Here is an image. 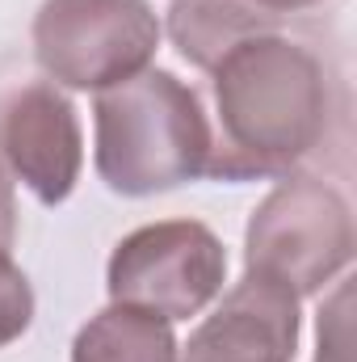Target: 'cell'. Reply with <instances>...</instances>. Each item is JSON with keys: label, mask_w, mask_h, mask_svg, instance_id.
I'll list each match as a JSON object with an SVG mask.
<instances>
[{"label": "cell", "mask_w": 357, "mask_h": 362, "mask_svg": "<svg viewBox=\"0 0 357 362\" xmlns=\"http://www.w3.org/2000/svg\"><path fill=\"white\" fill-rule=\"evenodd\" d=\"M214 76L223 144L210 156L214 177L286 173L311 156L332 118L324 64L294 38L269 30L231 47Z\"/></svg>", "instance_id": "1"}, {"label": "cell", "mask_w": 357, "mask_h": 362, "mask_svg": "<svg viewBox=\"0 0 357 362\" xmlns=\"http://www.w3.org/2000/svg\"><path fill=\"white\" fill-rule=\"evenodd\" d=\"M92 122L97 173L114 194H164L210 169L214 135L202 101L164 68H147L114 89H101Z\"/></svg>", "instance_id": "2"}, {"label": "cell", "mask_w": 357, "mask_h": 362, "mask_svg": "<svg viewBox=\"0 0 357 362\" xmlns=\"http://www.w3.org/2000/svg\"><path fill=\"white\" fill-rule=\"evenodd\" d=\"M353 257L349 202L320 177H282L248 219L244 266L286 291L315 295Z\"/></svg>", "instance_id": "3"}, {"label": "cell", "mask_w": 357, "mask_h": 362, "mask_svg": "<svg viewBox=\"0 0 357 362\" xmlns=\"http://www.w3.org/2000/svg\"><path fill=\"white\" fill-rule=\"evenodd\" d=\"M160 17L147 0H42L34 13V59L68 89H114L147 72Z\"/></svg>", "instance_id": "4"}, {"label": "cell", "mask_w": 357, "mask_h": 362, "mask_svg": "<svg viewBox=\"0 0 357 362\" xmlns=\"http://www.w3.org/2000/svg\"><path fill=\"white\" fill-rule=\"evenodd\" d=\"M223 278L227 249L206 223L160 219L118 240L105 270V286L109 303H126L173 325L198 316L223 291Z\"/></svg>", "instance_id": "5"}, {"label": "cell", "mask_w": 357, "mask_h": 362, "mask_svg": "<svg viewBox=\"0 0 357 362\" xmlns=\"http://www.w3.org/2000/svg\"><path fill=\"white\" fill-rule=\"evenodd\" d=\"M0 152L38 202H68L85 165V135L76 105L59 93V85L38 81L4 105Z\"/></svg>", "instance_id": "6"}, {"label": "cell", "mask_w": 357, "mask_h": 362, "mask_svg": "<svg viewBox=\"0 0 357 362\" xmlns=\"http://www.w3.org/2000/svg\"><path fill=\"white\" fill-rule=\"evenodd\" d=\"M294 350L298 295L244 270L223 303L189 333L181 362H294Z\"/></svg>", "instance_id": "7"}, {"label": "cell", "mask_w": 357, "mask_h": 362, "mask_svg": "<svg viewBox=\"0 0 357 362\" xmlns=\"http://www.w3.org/2000/svg\"><path fill=\"white\" fill-rule=\"evenodd\" d=\"M269 30H277V13L261 8L257 0H173L169 4V38L202 72H214L231 47Z\"/></svg>", "instance_id": "8"}, {"label": "cell", "mask_w": 357, "mask_h": 362, "mask_svg": "<svg viewBox=\"0 0 357 362\" xmlns=\"http://www.w3.org/2000/svg\"><path fill=\"white\" fill-rule=\"evenodd\" d=\"M72 362H181V346L169 320L109 303L76 333Z\"/></svg>", "instance_id": "9"}, {"label": "cell", "mask_w": 357, "mask_h": 362, "mask_svg": "<svg viewBox=\"0 0 357 362\" xmlns=\"http://www.w3.org/2000/svg\"><path fill=\"white\" fill-rule=\"evenodd\" d=\"M30 325H34V286L8 253H0V350L13 346Z\"/></svg>", "instance_id": "10"}, {"label": "cell", "mask_w": 357, "mask_h": 362, "mask_svg": "<svg viewBox=\"0 0 357 362\" xmlns=\"http://www.w3.org/2000/svg\"><path fill=\"white\" fill-rule=\"evenodd\" d=\"M17 240V198H13V181L0 165V253H8Z\"/></svg>", "instance_id": "11"}, {"label": "cell", "mask_w": 357, "mask_h": 362, "mask_svg": "<svg viewBox=\"0 0 357 362\" xmlns=\"http://www.w3.org/2000/svg\"><path fill=\"white\" fill-rule=\"evenodd\" d=\"M261 8H269V13H298V8H311V4H324V0H257Z\"/></svg>", "instance_id": "12"}]
</instances>
